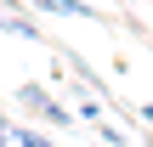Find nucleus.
I'll return each instance as SVG.
<instances>
[{
    "mask_svg": "<svg viewBox=\"0 0 153 147\" xmlns=\"http://www.w3.org/2000/svg\"><path fill=\"white\" fill-rule=\"evenodd\" d=\"M17 102H23L34 119H45V125H74V113H68V108H62L45 85H23V91H17Z\"/></svg>",
    "mask_w": 153,
    "mask_h": 147,
    "instance_id": "1",
    "label": "nucleus"
},
{
    "mask_svg": "<svg viewBox=\"0 0 153 147\" xmlns=\"http://www.w3.org/2000/svg\"><path fill=\"white\" fill-rule=\"evenodd\" d=\"M28 6H40V11H51V17H97V11L79 6V0H28Z\"/></svg>",
    "mask_w": 153,
    "mask_h": 147,
    "instance_id": "2",
    "label": "nucleus"
},
{
    "mask_svg": "<svg viewBox=\"0 0 153 147\" xmlns=\"http://www.w3.org/2000/svg\"><path fill=\"white\" fill-rule=\"evenodd\" d=\"M6 147H57V142H45L34 130H6Z\"/></svg>",
    "mask_w": 153,
    "mask_h": 147,
    "instance_id": "3",
    "label": "nucleus"
},
{
    "mask_svg": "<svg viewBox=\"0 0 153 147\" xmlns=\"http://www.w3.org/2000/svg\"><path fill=\"white\" fill-rule=\"evenodd\" d=\"M0 28H6V34H23V40H40V28H34V23H23V17H11V11L0 17Z\"/></svg>",
    "mask_w": 153,
    "mask_h": 147,
    "instance_id": "4",
    "label": "nucleus"
},
{
    "mask_svg": "<svg viewBox=\"0 0 153 147\" xmlns=\"http://www.w3.org/2000/svg\"><path fill=\"white\" fill-rule=\"evenodd\" d=\"M142 119H148V125H153V102H142Z\"/></svg>",
    "mask_w": 153,
    "mask_h": 147,
    "instance_id": "5",
    "label": "nucleus"
},
{
    "mask_svg": "<svg viewBox=\"0 0 153 147\" xmlns=\"http://www.w3.org/2000/svg\"><path fill=\"white\" fill-rule=\"evenodd\" d=\"M108 147H125V142H108Z\"/></svg>",
    "mask_w": 153,
    "mask_h": 147,
    "instance_id": "6",
    "label": "nucleus"
},
{
    "mask_svg": "<svg viewBox=\"0 0 153 147\" xmlns=\"http://www.w3.org/2000/svg\"><path fill=\"white\" fill-rule=\"evenodd\" d=\"M0 6H6V0H0Z\"/></svg>",
    "mask_w": 153,
    "mask_h": 147,
    "instance_id": "7",
    "label": "nucleus"
},
{
    "mask_svg": "<svg viewBox=\"0 0 153 147\" xmlns=\"http://www.w3.org/2000/svg\"><path fill=\"white\" fill-rule=\"evenodd\" d=\"M0 147H6V142H0Z\"/></svg>",
    "mask_w": 153,
    "mask_h": 147,
    "instance_id": "8",
    "label": "nucleus"
}]
</instances>
